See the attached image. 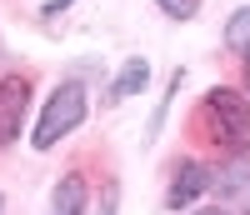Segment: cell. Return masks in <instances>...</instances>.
I'll list each match as a JSON object with an SVG mask.
<instances>
[{"label": "cell", "instance_id": "obj_15", "mask_svg": "<svg viewBox=\"0 0 250 215\" xmlns=\"http://www.w3.org/2000/svg\"><path fill=\"white\" fill-rule=\"evenodd\" d=\"M0 215H5V200H0Z\"/></svg>", "mask_w": 250, "mask_h": 215}, {"label": "cell", "instance_id": "obj_5", "mask_svg": "<svg viewBox=\"0 0 250 215\" xmlns=\"http://www.w3.org/2000/svg\"><path fill=\"white\" fill-rule=\"evenodd\" d=\"M210 185L220 190V195H235V190H245V185H250V145L225 150L220 165L210 170Z\"/></svg>", "mask_w": 250, "mask_h": 215}, {"label": "cell", "instance_id": "obj_12", "mask_svg": "<svg viewBox=\"0 0 250 215\" xmlns=\"http://www.w3.org/2000/svg\"><path fill=\"white\" fill-rule=\"evenodd\" d=\"M240 75H245V85H250V45L240 50Z\"/></svg>", "mask_w": 250, "mask_h": 215}, {"label": "cell", "instance_id": "obj_3", "mask_svg": "<svg viewBox=\"0 0 250 215\" xmlns=\"http://www.w3.org/2000/svg\"><path fill=\"white\" fill-rule=\"evenodd\" d=\"M30 90H35V80L25 70H10L0 80V150L20 140V125H25V110H30Z\"/></svg>", "mask_w": 250, "mask_h": 215}, {"label": "cell", "instance_id": "obj_7", "mask_svg": "<svg viewBox=\"0 0 250 215\" xmlns=\"http://www.w3.org/2000/svg\"><path fill=\"white\" fill-rule=\"evenodd\" d=\"M50 205H55V215H85V175H80V170H65Z\"/></svg>", "mask_w": 250, "mask_h": 215}, {"label": "cell", "instance_id": "obj_14", "mask_svg": "<svg viewBox=\"0 0 250 215\" xmlns=\"http://www.w3.org/2000/svg\"><path fill=\"white\" fill-rule=\"evenodd\" d=\"M240 215H250V185H245V195H240Z\"/></svg>", "mask_w": 250, "mask_h": 215}, {"label": "cell", "instance_id": "obj_2", "mask_svg": "<svg viewBox=\"0 0 250 215\" xmlns=\"http://www.w3.org/2000/svg\"><path fill=\"white\" fill-rule=\"evenodd\" d=\"M80 120H85V85H80V80H65V85H55V95L45 100V115H40L30 145H35V150H50L55 140H65Z\"/></svg>", "mask_w": 250, "mask_h": 215}, {"label": "cell", "instance_id": "obj_13", "mask_svg": "<svg viewBox=\"0 0 250 215\" xmlns=\"http://www.w3.org/2000/svg\"><path fill=\"white\" fill-rule=\"evenodd\" d=\"M195 215H230L225 205H205V210H195Z\"/></svg>", "mask_w": 250, "mask_h": 215}, {"label": "cell", "instance_id": "obj_4", "mask_svg": "<svg viewBox=\"0 0 250 215\" xmlns=\"http://www.w3.org/2000/svg\"><path fill=\"white\" fill-rule=\"evenodd\" d=\"M205 190H210V165H200V160H175L165 205H170V210H185L195 195H205Z\"/></svg>", "mask_w": 250, "mask_h": 215}, {"label": "cell", "instance_id": "obj_10", "mask_svg": "<svg viewBox=\"0 0 250 215\" xmlns=\"http://www.w3.org/2000/svg\"><path fill=\"white\" fill-rule=\"evenodd\" d=\"M115 200H120V185L105 180V195H100V215H115Z\"/></svg>", "mask_w": 250, "mask_h": 215}, {"label": "cell", "instance_id": "obj_1", "mask_svg": "<svg viewBox=\"0 0 250 215\" xmlns=\"http://www.w3.org/2000/svg\"><path fill=\"white\" fill-rule=\"evenodd\" d=\"M190 130L215 155H225L235 145H250V100L240 90H230V85H215V90H205L200 110L190 115Z\"/></svg>", "mask_w": 250, "mask_h": 215}, {"label": "cell", "instance_id": "obj_9", "mask_svg": "<svg viewBox=\"0 0 250 215\" xmlns=\"http://www.w3.org/2000/svg\"><path fill=\"white\" fill-rule=\"evenodd\" d=\"M155 5H160L165 15H175V20H190V15L200 10V0H155Z\"/></svg>", "mask_w": 250, "mask_h": 215}, {"label": "cell", "instance_id": "obj_6", "mask_svg": "<svg viewBox=\"0 0 250 215\" xmlns=\"http://www.w3.org/2000/svg\"><path fill=\"white\" fill-rule=\"evenodd\" d=\"M145 80H150V65H145L140 55H130V60L120 65V75L110 80V90H105V105H120V100H130V95L140 90Z\"/></svg>", "mask_w": 250, "mask_h": 215}, {"label": "cell", "instance_id": "obj_8", "mask_svg": "<svg viewBox=\"0 0 250 215\" xmlns=\"http://www.w3.org/2000/svg\"><path fill=\"white\" fill-rule=\"evenodd\" d=\"M225 45H230V50H245L250 45V5L230 15V25H225Z\"/></svg>", "mask_w": 250, "mask_h": 215}, {"label": "cell", "instance_id": "obj_11", "mask_svg": "<svg viewBox=\"0 0 250 215\" xmlns=\"http://www.w3.org/2000/svg\"><path fill=\"white\" fill-rule=\"evenodd\" d=\"M70 5H75V0H50V5L40 10V15H60V10H70Z\"/></svg>", "mask_w": 250, "mask_h": 215}]
</instances>
